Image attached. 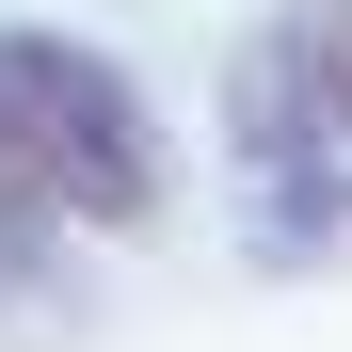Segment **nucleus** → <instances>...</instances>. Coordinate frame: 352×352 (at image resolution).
I'll use <instances>...</instances> for the list:
<instances>
[{
	"mask_svg": "<svg viewBox=\"0 0 352 352\" xmlns=\"http://www.w3.org/2000/svg\"><path fill=\"white\" fill-rule=\"evenodd\" d=\"M0 144L48 192V224H96V241H144L160 192H176L144 80L112 48H80V32H0Z\"/></svg>",
	"mask_w": 352,
	"mask_h": 352,
	"instance_id": "nucleus-1",
	"label": "nucleus"
},
{
	"mask_svg": "<svg viewBox=\"0 0 352 352\" xmlns=\"http://www.w3.org/2000/svg\"><path fill=\"white\" fill-rule=\"evenodd\" d=\"M241 112H256V144H272V160L352 144V0H288L272 48H256V80H241Z\"/></svg>",
	"mask_w": 352,
	"mask_h": 352,
	"instance_id": "nucleus-2",
	"label": "nucleus"
},
{
	"mask_svg": "<svg viewBox=\"0 0 352 352\" xmlns=\"http://www.w3.org/2000/svg\"><path fill=\"white\" fill-rule=\"evenodd\" d=\"M48 241H65V224H48V192L16 176V144H0V305H32V272H48Z\"/></svg>",
	"mask_w": 352,
	"mask_h": 352,
	"instance_id": "nucleus-3",
	"label": "nucleus"
}]
</instances>
